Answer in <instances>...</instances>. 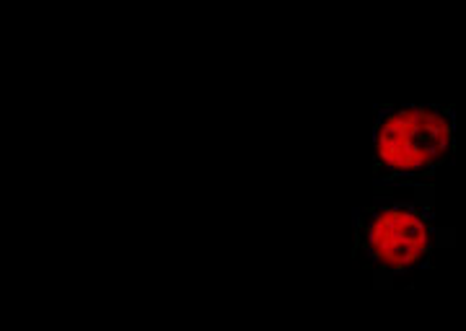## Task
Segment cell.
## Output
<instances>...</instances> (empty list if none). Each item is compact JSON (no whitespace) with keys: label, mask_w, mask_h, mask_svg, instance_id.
Listing matches in <instances>:
<instances>
[{"label":"cell","mask_w":466,"mask_h":331,"mask_svg":"<svg viewBox=\"0 0 466 331\" xmlns=\"http://www.w3.org/2000/svg\"><path fill=\"white\" fill-rule=\"evenodd\" d=\"M456 148V115L441 104H394L373 125V166L379 182L422 179L446 166Z\"/></svg>","instance_id":"cell-1"},{"label":"cell","mask_w":466,"mask_h":331,"mask_svg":"<svg viewBox=\"0 0 466 331\" xmlns=\"http://www.w3.org/2000/svg\"><path fill=\"white\" fill-rule=\"evenodd\" d=\"M358 248L373 266L394 275L415 272L435 248L433 213L412 202H373L358 213Z\"/></svg>","instance_id":"cell-2"}]
</instances>
